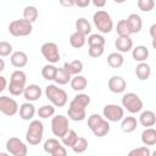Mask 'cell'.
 <instances>
[{"label":"cell","instance_id":"6da1fadb","mask_svg":"<svg viewBox=\"0 0 156 156\" xmlns=\"http://www.w3.org/2000/svg\"><path fill=\"white\" fill-rule=\"evenodd\" d=\"M88 127L95 136H105L110 132L108 121L98 113H93L88 117Z\"/></svg>","mask_w":156,"mask_h":156},{"label":"cell","instance_id":"7a4b0ae2","mask_svg":"<svg viewBox=\"0 0 156 156\" xmlns=\"http://www.w3.org/2000/svg\"><path fill=\"white\" fill-rule=\"evenodd\" d=\"M45 96L56 107H63L67 104V93L55 84H49L45 88Z\"/></svg>","mask_w":156,"mask_h":156},{"label":"cell","instance_id":"3957f363","mask_svg":"<svg viewBox=\"0 0 156 156\" xmlns=\"http://www.w3.org/2000/svg\"><path fill=\"white\" fill-rule=\"evenodd\" d=\"M93 22L95 27L98 28V30L104 34L110 33L113 28V22H112L110 13H107L104 10H99L93 15Z\"/></svg>","mask_w":156,"mask_h":156},{"label":"cell","instance_id":"277c9868","mask_svg":"<svg viewBox=\"0 0 156 156\" xmlns=\"http://www.w3.org/2000/svg\"><path fill=\"white\" fill-rule=\"evenodd\" d=\"M44 134V126L39 119H34L29 123V127L26 132V140L30 145H38Z\"/></svg>","mask_w":156,"mask_h":156},{"label":"cell","instance_id":"5b68a950","mask_svg":"<svg viewBox=\"0 0 156 156\" xmlns=\"http://www.w3.org/2000/svg\"><path fill=\"white\" fill-rule=\"evenodd\" d=\"M32 22L27 21L26 18L15 20L9 24V32L13 37H27L32 33Z\"/></svg>","mask_w":156,"mask_h":156},{"label":"cell","instance_id":"8992f818","mask_svg":"<svg viewBox=\"0 0 156 156\" xmlns=\"http://www.w3.org/2000/svg\"><path fill=\"white\" fill-rule=\"evenodd\" d=\"M122 106L130 113H138L143 108V101L135 93H127L122 96Z\"/></svg>","mask_w":156,"mask_h":156},{"label":"cell","instance_id":"52a82bcc","mask_svg":"<svg viewBox=\"0 0 156 156\" xmlns=\"http://www.w3.org/2000/svg\"><path fill=\"white\" fill-rule=\"evenodd\" d=\"M69 129L68 118L63 115H56L51 118V130L55 136L62 138Z\"/></svg>","mask_w":156,"mask_h":156},{"label":"cell","instance_id":"ba28073f","mask_svg":"<svg viewBox=\"0 0 156 156\" xmlns=\"http://www.w3.org/2000/svg\"><path fill=\"white\" fill-rule=\"evenodd\" d=\"M40 51L44 58L49 63H56L60 61V51H58V46L56 43H52V41L44 43L40 48Z\"/></svg>","mask_w":156,"mask_h":156},{"label":"cell","instance_id":"9c48e42d","mask_svg":"<svg viewBox=\"0 0 156 156\" xmlns=\"http://www.w3.org/2000/svg\"><path fill=\"white\" fill-rule=\"evenodd\" d=\"M102 115L108 122H119L124 117V110L119 105L108 104L104 107Z\"/></svg>","mask_w":156,"mask_h":156},{"label":"cell","instance_id":"30bf717a","mask_svg":"<svg viewBox=\"0 0 156 156\" xmlns=\"http://www.w3.org/2000/svg\"><path fill=\"white\" fill-rule=\"evenodd\" d=\"M6 149H7L9 154H11L13 156H26L28 152L26 144L21 139L15 138V136L10 138L6 141Z\"/></svg>","mask_w":156,"mask_h":156},{"label":"cell","instance_id":"8fae6325","mask_svg":"<svg viewBox=\"0 0 156 156\" xmlns=\"http://www.w3.org/2000/svg\"><path fill=\"white\" fill-rule=\"evenodd\" d=\"M0 111L5 116L10 117V116H15L20 111V107L16 100H13L12 98L1 95L0 96Z\"/></svg>","mask_w":156,"mask_h":156},{"label":"cell","instance_id":"7c38bea8","mask_svg":"<svg viewBox=\"0 0 156 156\" xmlns=\"http://www.w3.org/2000/svg\"><path fill=\"white\" fill-rule=\"evenodd\" d=\"M85 106L80 105L79 102H77L74 99L69 102V106H68V111H67V115L68 117L72 119V121H83L85 117H87V113H85Z\"/></svg>","mask_w":156,"mask_h":156},{"label":"cell","instance_id":"4fadbf2b","mask_svg":"<svg viewBox=\"0 0 156 156\" xmlns=\"http://www.w3.org/2000/svg\"><path fill=\"white\" fill-rule=\"evenodd\" d=\"M107 85H108V89H110L112 93H115V94H121V93H123V91L126 90V87H127L126 80H124L121 76H112V77L108 79Z\"/></svg>","mask_w":156,"mask_h":156},{"label":"cell","instance_id":"5bb4252c","mask_svg":"<svg viewBox=\"0 0 156 156\" xmlns=\"http://www.w3.org/2000/svg\"><path fill=\"white\" fill-rule=\"evenodd\" d=\"M41 88L37 84H29L24 89V93H23V96L27 101H30V102H34L37 100H39V98L41 96Z\"/></svg>","mask_w":156,"mask_h":156},{"label":"cell","instance_id":"9a60e30c","mask_svg":"<svg viewBox=\"0 0 156 156\" xmlns=\"http://www.w3.org/2000/svg\"><path fill=\"white\" fill-rule=\"evenodd\" d=\"M115 46L119 52H128L133 49V40L130 39L129 35L118 37L115 41Z\"/></svg>","mask_w":156,"mask_h":156},{"label":"cell","instance_id":"2e32d148","mask_svg":"<svg viewBox=\"0 0 156 156\" xmlns=\"http://www.w3.org/2000/svg\"><path fill=\"white\" fill-rule=\"evenodd\" d=\"M10 61H11V65L13 67L22 68V67H24L28 63V56L23 51H15V52L11 54Z\"/></svg>","mask_w":156,"mask_h":156},{"label":"cell","instance_id":"e0dca14e","mask_svg":"<svg viewBox=\"0 0 156 156\" xmlns=\"http://www.w3.org/2000/svg\"><path fill=\"white\" fill-rule=\"evenodd\" d=\"M18 112H20V117L23 121H29L35 115V107L30 101H27V102H24V104H22L20 106V111Z\"/></svg>","mask_w":156,"mask_h":156},{"label":"cell","instance_id":"ac0fdd59","mask_svg":"<svg viewBox=\"0 0 156 156\" xmlns=\"http://www.w3.org/2000/svg\"><path fill=\"white\" fill-rule=\"evenodd\" d=\"M127 22H128V26H129L132 33H139L141 30L143 21H141V17L138 13H130L127 17Z\"/></svg>","mask_w":156,"mask_h":156},{"label":"cell","instance_id":"d6986e66","mask_svg":"<svg viewBox=\"0 0 156 156\" xmlns=\"http://www.w3.org/2000/svg\"><path fill=\"white\" fill-rule=\"evenodd\" d=\"M141 143L146 146L156 145V129L147 127L141 133Z\"/></svg>","mask_w":156,"mask_h":156},{"label":"cell","instance_id":"ffe728a7","mask_svg":"<svg viewBox=\"0 0 156 156\" xmlns=\"http://www.w3.org/2000/svg\"><path fill=\"white\" fill-rule=\"evenodd\" d=\"M139 122L143 127H152L156 123V115L150 110L143 111L139 116Z\"/></svg>","mask_w":156,"mask_h":156},{"label":"cell","instance_id":"44dd1931","mask_svg":"<svg viewBox=\"0 0 156 156\" xmlns=\"http://www.w3.org/2000/svg\"><path fill=\"white\" fill-rule=\"evenodd\" d=\"M151 74V68L146 62H139L135 68V76L139 80H147Z\"/></svg>","mask_w":156,"mask_h":156},{"label":"cell","instance_id":"7402d4cb","mask_svg":"<svg viewBox=\"0 0 156 156\" xmlns=\"http://www.w3.org/2000/svg\"><path fill=\"white\" fill-rule=\"evenodd\" d=\"M132 56L138 62H145L146 58L149 57V49L146 46H144V45H138V46H135L133 49Z\"/></svg>","mask_w":156,"mask_h":156},{"label":"cell","instance_id":"603a6c76","mask_svg":"<svg viewBox=\"0 0 156 156\" xmlns=\"http://www.w3.org/2000/svg\"><path fill=\"white\" fill-rule=\"evenodd\" d=\"M136 118L133 117V116H127V117H123L122 118V122H121V129L124 132V133H132L136 129Z\"/></svg>","mask_w":156,"mask_h":156},{"label":"cell","instance_id":"cb8c5ba5","mask_svg":"<svg viewBox=\"0 0 156 156\" xmlns=\"http://www.w3.org/2000/svg\"><path fill=\"white\" fill-rule=\"evenodd\" d=\"M71 76H72V74H71L65 67H61V68H57L54 80H55L58 85H65V84H67L68 82H71V79H72Z\"/></svg>","mask_w":156,"mask_h":156},{"label":"cell","instance_id":"d4e9b609","mask_svg":"<svg viewBox=\"0 0 156 156\" xmlns=\"http://www.w3.org/2000/svg\"><path fill=\"white\" fill-rule=\"evenodd\" d=\"M71 88L74 90V91H82L87 88L88 85V80L84 76H80V74H77L74 76L72 79H71Z\"/></svg>","mask_w":156,"mask_h":156},{"label":"cell","instance_id":"484cf974","mask_svg":"<svg viewBox=\"0 0 156 156\" xmlns=\"http://www.w3.org/2000/svg\"><path fill=\"white\" fill-rule=\"evenodd\" d=\"M87 35H84V34H82V33H79V32H74L73 34H71V37H69V44H71V46L72 48H74V49H80V48H83L84 46V44L87 43V38H85Z\"/></svg>","mask_w":156,"mask_h":156},{"label":"cell","instance_id":"4316f807","mask_svg":"<svg viewBox=\"0 0 156 156\" xmlns=\"http://www.w3.org/2000/svg\"><path fill=\"white\" fill-rule=\"evenodd\" d=\"M123 62H124V58H123L122 54H119V52H112L107 56V65L112 68L122 67Z\"/></svg>","mask_w":156,"mask_h":156},{"label":"cell","instance_id":"83f0119b","mask_svg":"<svg viewBox=\"0 0 156 156\" xmlns=\"http://www.w3.org/2000/svg\"><path fill=\"white\" fill-rule=\"evenodd\" d=\"M63 67L72 74V76H77L83 71V62L80 60H74L72 62H65Z\"/></svg>","mask_w":156,"mask_h":156},{"label":"cell","instance_id":"f1b7e54d","mask_svg":"<svg viewBox=\"0 0 156 156\" xmlns=\"http://www.w3.org/2000/svg\"><path fill=\"white\" fill-rule=\"evenodd\" d=\"M76 30L82 33V34H84V35H88L91 32V26L88 22V20L82 17V18H78L76 21Z\"/></svg>","mask_w":156,"mask_h":156},{"label":"cell","instance_id":"f546056e","mask_svg":"<svg viewBox=\"0 0 156 156\" xmlns=\"http://www.w3.org/2000/svg\"><path fill=\"white\" fill-rule=\"evenodd\" d=\"M7 89H9V91H10L11 95H13V96H18V95H21V94L24 93L26 84H22V83H18V82H13V80H10Z\"/></svg>","mask_w":156,"mask_h":156},{"label":"cell","instance_id":"4dcf8cb0","mask_svg":"<svg viewBox=\"0 0 156 156\" xmlns=\"http://www.w3.org/2000/svg\"><path fill=\"white\" fill-rule=\"evenodd\" d=\"M56 71H57V67L54 66V63H49V65H45L41 69V76L44 79L46 80H54L55 78V74H56Z\"/></svg>","mask_w":156,"mask_h":156},{"label":"cell","instance_id":"1f68e13d","mask_svg":"<svg viewBox=\"0 0 156 156\" xmlns=\"http://www.w3.org/2000/svg\"><path fill=\"white\" fill-rule=\"evenodd\" d=\"M38 9L35 6H26L23 10V18H26L29 22H34L38 18Z\"/></svg>","mask_w":156,"mask_h":156},{"label":"cell","instance_id":"d6a6232c","mask_svg":"<svg viewBox=\"0 0 156 156\" xmlns=\"http://www.w3.org/2000/svg\"><path fill=\"white\" fill-rule=\"evenodd\" d=\"M77 139H78V135H77V133L73 129H68V132L61 138L62 144L65 146H69V147H72V145L76 143Z\"/></svg>","mask_w":156,"mask_h":156},{"label":"cell","instance_id":"836d02e7","mask_svg":"<svg viewBox=\"0 0 156 156\" xmlns=\"http://www.w3.org/2000/svg\"><path fill=\"white\" fill-rule=\"evenodd\" d=\"M87 147H88V140L85 138H83V136H78V139L76 140V143L72 145V150L76 154L84 152L87 150Z\"/></svg>","mask_w":156,"mask_h":156},{"label":"cell","instance_id":"e575fe53","mask_svg":"<svg viewBox=\"0 0 156 156\" xmlns=\"http://www.w3.org/2000/svg\"><path fill=\"white\" fill-rule=\"evenodd\" d=\"M55 113V107L54 105H43L38 110V116L43 119H46L49 117H52Z\"/></svg>","mask_w":156,"mask_h":156},{"label":"cell","instance_id":"d590c367","mask_svg":"<svg viewBox=\"0 0 156 156\" xmlns=\"http://www.w3.org/2000/svg\"><path fill=\"white\" fill-rule=\"evenodd\" d=\"M116 30H117L118 37H124V35H130V34H132L127 20H121V21H118L117 27H116Z\"/></svg>","mask_w":156,"mask_h":156},{"label":"cell","instance_id":"8d00e7d4","mask_svg":"<svg viewBox=\"0 0 156 156\" xmlns=\"http://www.w3.org/2000/svg\"><path fill=\"white\" fill-rule=\"evenodd\" d=\"M61 145V143L57 140V139H55V138H51V139H48L45 143H44V151L46 152V154H52V151L57 147V146H60Z\"/></svg>","mask_w":156,"mask_h":156},{"label":"cell","instance_id":"74e56055","mask_svg":"<svg viewBox=\"0 0 156 156\" xmlns=\"http://www.w3.org/2000/svg\"><path fill=\"white\" fill-rule=\"evenodd\" d=\"M105 43H106V40H105V38L101 34H98L96 33V34H90L88 37V44H89V46H91V45H101V46H104Z\"/></svg>","mask_w":156,"mask_h":156},{"label":"cell","instance_id":"f35d334b","mask_svg":"<svg viewBox=\"0 0 156 156\" xmlns=\"http://www.w3.org/2000/svg\"><path fill=\"white\" fill-rule=\"evenodd\" d=\"M138 7L143 12H150L155 7V0H138Z\"/></svg>","mask_w":156,"mask_h":156},{"label":"cell","instance_id":"ab89813d","mask_svg":"<svg viewBox=\"0 0 156 156\" xmlns=\"http://www.w3.org/2000/svg\"><path fill=\"white\" fill-rule=\"evenodd\" d=\"M10 80L26 84V82H27V76H26V73H24L23 71L17 69V71H13V72L11 73V79H10Z\"/></svg>","mask_w":156,"mask_h":156},{"label":"cell","instance_id":"60d3db41","mask_svg":"<svg viewBox=\"0 0 156 156\" xmlns=\"http://www.w3.org/2000/svg\"><path fill=\"white\" fill-rule=\"evenodd\" d=\"M128 155L129 156H150L151 155V151L145 145V146H140V147H136V149L130 150Z\"/></svg>","mask_w":156,"mask_h":156},{"label":"cell","instance_id":"b9f144b4","mask_svg":"<svg viewBox=\"0 0 156 156\" xmlns=\"http://www.w3.org/2000/svg\"><path fill=\"white\" fill-rule=\"evenodd\" d=\"M88 54H89V56L98 58L104 54V46H101V45H91L88 49Z\"/></svg>","mask_w":156,"mask_h":156},{"label":"cell","instance_id":"7bdbcfd3","mask_svg":"<svg viewBox=\"0 0 156 156\" xmlns=\"http://www.w3.org/2000/svg\"><path fill=\"white\" fill-rule=\"evenodd\" d=\"M10 54H12V45L7 41H0V56L5 57L9 56Z\"/></svg>","mask_w":156,"mask_h":156},{"label":"cell","instance_id":"ee69618b","mask_svg":"<svg viewBox=\"0 0 156 156\" xmlns=\"http://www.w3.org/2000/svg\"><path fill=\"white\" fill-rule=\"evenodd\" d=\"M51 155H52V156H66V155H67V150L65 149V146L60 145V146H57V147L52 151Z\"/></svg>","mask_w":156,"mask_h":156},{"label":"cell","instance_id":"f6af8a7d","mask_svg":"<svg viewBox=\"0 0 156 156\" xmlns=\"http://www.w3.org/2000/svg\"><path fill=\"white\" fill-rule=\"evenodd\" d=\"M58 2L63 7H72L76 5V0H58Z\"/></svg>","mask_w":156,"mask_h":156},{"label":"cell","instance_id":"bcb514c9","mask_svg":"<svg viewBox=\"0 0 156 156\" xmlns=\"http://www.w3.org/2000/svg\"><path fill=\"white\" fill-rule=\"evenodd\" d=\"M90 2H91V0H76V5H77L78 7H82V9L89 6Z\"/></svg>","mask_w":156,"mask_h":156},{"label":"cell","instance_id":"7dc6e473","mask_svg":"<svg viewBox=\"0 0 156 156\" xmlns=\"http://www.w3.org/2000/svg\"><path fill=\"white\" fill-rule=\"evenodd\" d=\"M91 2L96 7H104L106 5V0H91Z\"/></svg>","mask_w":156,"mask_h":156},{"label":"cell","instance_id":"c3c4849f","mask_svg":"<svg viewBox=\"0 0 156 156\" xmlns=\"http://www.w3.org/2000/svg\"><path fill=\"white\" fill-rule=\"evenodd\" d=\"M0 82H1V87H0V91H4L6 89V85H7V82H6V78L4 76L0 77Z\"/></svg>","mask_w":156,"mask_h":156},{"label":"cell","instance_id":"681fc988","mask_svg":"<svg viewBox=\"0 0 156 156\" xmlns=\"http://www.w3.org/2000/svg\"><path fill=\"white\" fill-rule=\"evenodd\" d=\"M149 33H150L151 38H156V23H154V24L150 27V29H149Z\"/></svg>","mask_w":156,"mask_h":156},{"label":"cell","instance_id":"f907efd6","mask_svg":"<svg viewBox=\"0 0 156 156\" xmlns=\"http://www.w3.org/2000/svg\"><path fill=\"white\" fill-rule=\"evenodd\" d=\"M0 63H1V66H0V71H4V69H5V62H4V58L0 60Z\"/></svg>","mask_w":156,"mask_h":156},{"label":"cell","instance_id":"816d5d0a","mask_svg":"<svg viewBox=\"0 0 156 156\" xmlns=\"http://www.w3.org/2000/svg\"><path fill=\"white\" fill-rule=\"evenodd\" d=\"M151 44H152V48L156 50V38H152V43Z\"/></svg>","mask_w":156,"mask_h":156},{"label":"cell","instance_id":"f5cc1de1","mask_svg":"<svg viewBox=\"0 0 156 156\" xmlns=\"http://www.w3.org/2000/svg\"><path fill=\"white\" fill-rule=\"evenodd\" d=\"M115 2H117V4H123V2H126V0H113Z\"/></svg>","mask_w":156,"mask_h":156},{"label":"cell","instance_id":"db71d44e","mask_svg":"<svg viewBox=\"0 0 156 156\" xmlns=\"http://www.w3.org/2000/svg\"><path fill=\"white\" fill-rule=\"evenodd\" d=\"M151 155H152V156H156V150H155V151H152V152H151Z\"/></svg>","mask_w":156,"mask_h":156}]
</instances>
